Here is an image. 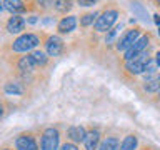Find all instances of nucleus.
<instances>
[{
  "label": "nucleus",
  "instance_id": "6e6552de",
  "mask_svg": "<svg viewBox=\"0 0 160 150\" xmlns=\"http://www.w3.org/2000/svg\"><path fill=\"white\" fill-rule=\"evenodd\" d=\"M45 50H47V55H50V57H57L63 50V40L58 35H50L45 40Z\"/></svg>",
  "mask_w": 160,
  "mask_h": 150
},
{
  "label": "nucleus",
  "instance_id": "7c9ffc66",
  "mask_svg": "<svg viewBox=\"0 0 160 150\" xmlns=\"http://www.w3.org/2000/svg\"><path fill=\"white\" fill-rule=\"evenodd\" d=\"M155 2H157V5H160V0H155Z\"/></svg>",
  "mask_w": 160,
  "mask_h": 150
},
{
  "label": "nucleus",
  "instance_id": "a878e982",
  "mask_svg": "<svg viewBox=\"0 0 160 150\" xmlns=\"http://www.w3.org/2000/svg\"><path fill=\"white\" fill-rule=\"evenodd\" d=\"M60 150H78V147H77V143H73V142H65L62 147H60Z\"/></svg>",
  "mask_w": 160,
  "mask_h": 150
},
{
  "label": "nucleus",
  "instance_id": "2f4dec72",
  "mask_svg": "<svg viewBox=\"0 0 160 150\" xmlns=\"http://www.w3.org/2000/svg\"><path fill=\"white\" fill-rule=\"evenodd\" d=\"M157 95H158V98H160V90H158V92H157Z\"/></svg>",
  "mask_w": 160,
  "mask_h": 150
},
{
  "label": "nucleus",
  "instance_id": "20e7f679",
  "mask_svg": "<svg viewBox=\"0 0 160 150\" xmlns=\"http://www.w3.org/2000/svg\"><path fill=\"white\" fill-rule=\"evenodd\" d=\"M117 17H118V10H115V8L105 10V12L98 15L97 22H95V30L97 32H108L113 27V23L117 22Z\"/></svg>",
  "mask_w": 160,
  "mask_h": 150
},
{
  "label": "nucleus",
  "instance_id": "39448f33",
  "mask_svg": "<svg viewBox=\"0 0 160 150\" xmlns=\"http://www.w3.org/2000/svg\"><path fill=\"white\" fill-rule=\"evenodd\" d=\"M148 43H150V35L148 33H143V35H140V37L133 42V45L130 47L127 52H125L123 55V60L125 62H128V60H132L133 57H137L138 53H142L145 52V50L148 48Z\"/></svg>",
  "mask_w": 160,
  "mask_h": 150
},
{
  "label": "nucleus",
  "instance_id": "dca6fc26",
  "mask_svg": "<svg viewBox=\"0 0 160 150\" xmlns=\"http://www.w3.org/2000/svg\"><path fill=\"white\" fill-rule=\"evenodd\" d=\"M120 142L117 137H105L98 145V150H118Z\"/></svg>",
  "mask_w": 160,
  "mask_h": 150
},
{
  "label": "nucleus",
  "instance_id": "cd10ccee",
  "mask_svg": "<svg viewBox=\"0 0 160 150\" xmlns=\"http://www.w3.org/2000/svg\"><path fill=\"white\" fill-rule=\"evenodd\" d=\"M3 113H5V107H3V102L0 100V118L3 117Z\"/></svg>",
  "mask_w": 160,
  "mask_h": 150
},
{
  "label": "nucleus",
  "instance_id": "f8f14e48",
  "mask_svg": "<svg viewBox=\"0 0 160 150\" xmlns=\"http://www.w3.org/2000/svg\"><path fill=\"white\" fill-rule=\"evenodd\" d=\"M2 3H3V8L12 15H20V13L27 12V7H25L23 0H3Z\"/></svg>",
  "mask_w": 160,
  "mask_h": 150
},
{
  "label": "nucleus",
  "instance_id": "c756f323",
  "mask_svg": "<svg viewBox=\"0 0 160 150\" xmlns=\"http://www.w3.org/2000/svg\"><path fill=\"white\" fill-rule=\"evenodd\" d=\"M0 150H13V148H8V147H3V148H0Z\"/></svg>",
  "mask_w": 160,
  "mask_h": 150
},
{
  "label": "nucleus",
  "instance_id": "9d476101",
  "mask_svg": "<svg viewBox=\"0 0 160 150\" xmlns=\"http://www.w3.org/2000/svg\"><path fill=\"white\" fill-rule=\"evenodd\" d=\"M85 137H87V130L82 125H72V127L67 128V138L73 143H80L83 142Z\"/></svg>",
  "mask_w": 160,
  "mask_h": 150
},
{
  "label": "nucleus",
  "instance_id": "bb28decb",
  "mask_svg": "<svg viewBox=\"0 0 160 150\" xmlns=\"http://www.w3.org/2000/svg\"><path fill=\"white\" fill-rule=\"evenodd\" d=\"M153 22H155V25L160 28V13H155V15H153Z\"/></svg>",
  "mask_w": 160,
  "mask_h": 150
},
{
  "label": "nucleus",
  "instance_id": "4be33fe9",
  "mask_svg": "<svg viewBox=\"0 0 160 150\" xmlns=\"http://www.w3.org/2000/svg\"><path fill=\"white\" fill-rule=\"evenodd\" d=\"M132 10H133V12L137 13L142 20H147V18H148V15H147V12H145V8H143L140 3H133V5H132Z\"/></svg>",
  "mask_w": 160,
  "mask_h": 150
},
{
  "label": "nucleus",
  "instance_id": "f257e3e1",
  "mask_svg": "<svg viewBox=\"0 0 160 150\" xmlns=\"http://www.w3.org/2000/svg\"><path fill=\"white\" fill-rule=\"evenodd\" d=\"M38 43H40V38L35 33H23L13 40L10 48H12V52H30V50L37 48Z\"/></svg>",
  "mask_w": 160,
  "mask_h": 150
},
{
  "label": "nucleus",
  "instance_id": "c85d7f7f",
  "mask_svg": "<svg viewBox=\"0 0 160 150\" xmlns=\"http://www.w3.org/2000/svg\"><path fill=\"white\" fill-rule=\"evenodd\" d=\"M153 60H155V63H157V65H158V68H160V52L155 53V58H153Z\"/></svg>",
  "mask_w": 160,
  "mask_h": 150
},
{
  "label": "nucleus",
  "instance_id": "4468645a",
  "mask_svg": "<svg viewBox=\"0 0 160 150\" xmlns=\"http://www.w3.org/2000/svg\"><path fill=\"white\" fill-rule=\"evenodd\" d=\"M17 67H18V70L22 73H32L33 70H35V62H33V58H32V55H25V57H20L18 60H17Z\"/></svg>",
  "mask_w": 160,
  "mask_h": 150
},
{
  "label": "nucleus",
  "instance_id": "6ab92c4d",
  "mask_svg": "<svg viewBox=\"0 0 160 150\" xmlns=\"http://www.w3.org/2000/svg\"><path fill=\"white\" fill-rule=\"evenodd\" d=\"M53 7H55V10H57L58 13H67L73 7V0H55Z\"/></svg>",
  "mask_w": 160,
  "mask_h": 150
},
{
  "label": "nucleus",
  "instance_id": "9b49d317",
  "mask_svg": "<svg viewBox=\"0 0 160 150\" xmlns=\"http://www.w3.org/2000/svg\"><path fill=\"white\" fill-rule=\"evenodd\" d=\"M25 28V18L20 15H13L7 20V32L8 33H22Z\"/></svg>",
  "mask_w": 160,
  "mask_h": 150
},
{
  "label": "nucleus",
  "instance_id": "f3484780",
  "mask_svg": "<svg viewBox=\"0 0 160 150\" xmlns=\"http://www.w3.org/2000/svg\"><path fill=\"white\" fill-rule=\"evenodd\" d=\"M138 145V138L135 135H127L123 138V142L120 143V148L118 150H135Z\"/></svg>",
  "mask_w": 160,
  "mask_h": 150
},
{
  "label": "nucleus",
  "instance_id": "f03ea898",
  "mask_svg": "<svg viewBox=\"0 0 160 150\" xmlns=\"http://www.w3.org/2000/svg\"><path fill=\"white\" fill-rule=\"evenodd\" d=\"M150 60H152V57H150L148 50H145V52L138 53L137 57H133L132 60L125 62V70H127L130 75H142Z\"/></svg>",
  "mask_w": 160,
  "mask_h": 150
},
{
  "label": "nucleus",
  "instance_id": "423d86ee",
  "mask_svg": "<svg viewBox=\"0 0 160 150\" xmlns=\"http://www.w3.org/2000/svg\"><path fill=\"white\" fill-rule=\"evenodd\" d=\"M15 150H38L37 140L32 132H23L15 137Z\"/></svg>",
  "mask_w": 160,
  "mask_h": 150
},
{
  "label": "nucleus",
  "instance_id": "72a5a7b5",
  "mask_svg": "<svg viewBox=\"0 0 160 150\" xmlns=\"http://www.w3.org/2000/svg\"><path fill=\"white\" fill-rule=\"evenodd\" d=\"M158 78H160V75H158Z\"/></svg>",
  "mask_w": 160,
  "mask_h": 150
},
{
  "label": "nucleus",
  "instance_id": "412c9836",
  "mask_svg": "<svg viewBox=\"0 0 160 150\" xmlns=\"http://www.w3.org/2000/svg\"><path fill=\"white\" fill-rule=\"evenodd\" d=\"M97 18H98L97 12H88V13H85L80 17V25H82V27H90V25H93L97 22Z\"/></svg>",
  "mask_w": 160,
  "mask_h": 150
},
{
  "label": "nucleus",
  "instance_id": "393cba45",
  "mask_svg": "<svg viewBox=\"0 0 160 150\" xmlns=\"http://www.w3.org/2000/svg\"><path fill=\"white\" fill-rule=\"evenodd\" d=\"M77 3L80 7H92V5L98 3V0H77Z\"/></svg>",
  "mask_w": 160,
  "mask_h": 150
},
{
  "label": "nucleus",
  "instance_id": "f704fd0d",
  "mask_svg": "<svg viewBox=\"0 0 160 150\" xmlns=\"http://www.w3.org/2000/svg\"><path fill=\"white\" fill-rule=\"evenodd\" d=\"M143 150H147V148H143Z\"/></svg>",
  "mask_w": 160,
  "mask_h": 150
},
{
  "label": "nucleus",
  "instance_id": "a211bd4d",
  "mask_svg": "<svg viewBox=\"0 0 160 150\" xmlns=\"http://www.w3.org/2000/svg\"><path fill=\"white\" fill-rule=\"evenodd\" d=\"M32 58H33V62L37 67H45L48 62V57H47V52H42V50H33L32 53Z\"/></svg>",
  "mask_w": 160,
  "mask_h": 150
},
{
  "label": "nucleus",
  "instance_id": "7ed1b4c3",
  "mask_svg": "<svg viewBox=\"0 0 160 150\" xmlns=\"http://www.w3.org/2000/svg\"><path fill=\"white\" fill-rule=\"evenodd\" d=\"M60 145V133L55 127H48L42 132L40 138V150H58Z\"/></svg>",
  "mask_w": 160,
  "mask_h": 150
},
{
  "label": "nucleus",
  "instance_id": "0eeeda50",
  "mask_svg": "<svg viewBox=\"0 0 160 150\" xmlns=\"http://www.w3.org/2000/svg\"><path fill=\"white\" fill-rule=\"evenodd\" d=\"M138 37H140V30L138 28H130L117 40V45H115V47H117L118 52H127Z\"/></svg>",
  "mask_w": 160,
  "mask_h": 150
},
{
  "label": "nucleus",
  "instance_id": "b1692460",
  "mask_svg": "<svg viewBox=\"0 0 160 150\" xmlns=\"http://www.w3.org/2000/svg\"><path fill=\"white\" fill-rule=\"evenodd\" d=\"M117 30H120V25H117V27H113V28H110V30H108V35L105 37V42H107V43H110V42H112V40H113V37L117 35Z\"/></svg>",
  "mask_w": 160,
  "mask_h": 150
},
{
  "label": "nucleus",
  "instance_id": "473e14b6",
  "mask_svg": "<svg viewBox=\"0 0 160 150\" xmlns=\"http://www.w3.org/2000/svg\"><path fill=\"white\" fill-rule=\"evenodd\" d=\"M158 35H160V28H158Z\"/></svg>",
  "mask_w": 160,
  "mask_h": 150
},
{
  "label": "nucleus",
  "instance_id": "5701e85b",
  "mask_svg": "<svg viewBox=\"0 0 160 150\" xmlns=\"http://www.w3.org/2000/svg\"><path fill=\"white\" fill-rule=\"evenodd\" d=\"M37 5L40 8L47 10V8H50V7H53V5H55V0H37Z\"/></svg>",
  "mask_w": 160,
  "mask_h": 150
},
{
  "label": "nucleus",
  "instance_id": "aec40b11",
  "mask_svg": "<svg viewBox=\"0 0 160 150\" xmlns=\"http://www.w3.org/2000/svg\"><path fill=\"white\" fill-rule=\"evenodd\" d=\"M143 88H145V92H148V93H157L160 90V78H158V75H157V77H153V78H150V80H145Z\"/></svg>",
  "mask_w": 160,
  "mask_h": 150
},
{
  "label": "nucleus",
  "instance_id": "1a4fd4ad",
  "mask_svg": "<svg viewBox=\"0 0 160 150\" xmlns=\"http://www.w3.org/2000/svg\"><path fill=\"white\" fill-rule=\"evenodd\" d=\"M100 132L97 128H92L87 132V137H85L83 140V148L85 150H98V145H100Z\"/></svg>",
  "mask_w": 160,
  "mask_h": 150
},
{
  "label": "nucleus",
  "instance_id": "2eb2a0df",
  "mask_svg": "<svg viewBox=\"0 0 160 150\" xmlns=\"http://www.w3.org/2000/svg\"><path fill=\"white\" fill-rule=\"evenodd\" d=\"M3 90H5V93H8V95H23L25 87H23L22 82H18V80H8V82L3 85Z\"/></svg>",
  "mask_w": 160,
  "mask_h": 150
},
{
  "label": "nucleus",
  "instance_id": "ddd939ff",
  "mask_svg": "<svg viewBox=\"0 0 160 150\" xmlns=\"http://www.w3.org/2000/svg\"><path fill=\"white\" fill-rule=\"evenodd\" d=\"M75 27H77V18H75V15H68V17H63L58 22L57 30H58V33H70L75 30Z\"/></svg>",
  "mask_w": 160,
  "mask_h": 150
}]
</instances>
